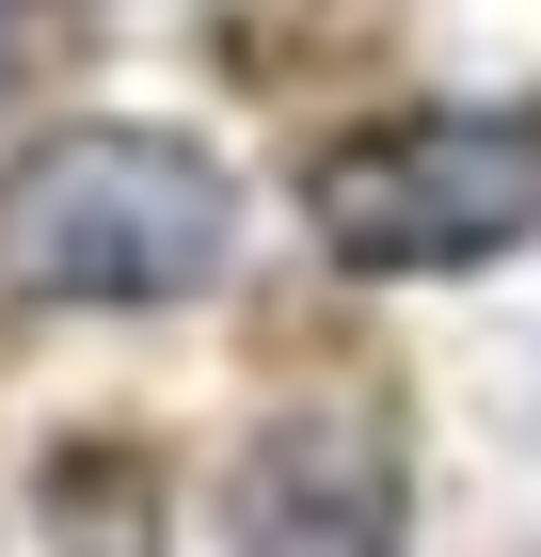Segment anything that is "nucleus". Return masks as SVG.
<instances>
[{"label":"nucleus","mask_w":541,"mask_h":557,"mask_svg":"<svg viewBox=\"0 0 541 557\" xmlns=\"http://www.w3.org/2000/svg\"><path fill=\"white\" fill-rule=\"evenodd\" d=\"M223 239H239V191L175 128H48L0 175V287L33 302H192Z\"/></svg>","instance_id":"f257e3e1"},{"label":"nucleus","mask_w":541,"mask_h":557,"mask_svg":"<svg viewBox=\"0 0 541 557\" xmlns=\"http://www.w3.org/2000/svg\"><path fill=\"white\" fill-rule=\"evenodd\" d=\"M319 256L334 271H494L541 239V128L526 112H398L319 160Z\"/></svg>","instance_id":"f03ea898"},{"label":"nucleus","mask_w":541,"mask_h":557,"mask_svg":"<svg viewBox=\"0 0 541 557\" xmlns=\"http://www.w3.org/2000/svg\"><path fill=\"white\" fill-rule=\"evenodd\" d=\"M239 557H398V478L367 430H271L239 462Z\"/></svg>","instance_id":"7ed1b4c3"},{"label":"nucleus","mask_w":541,"mask_h":557,"mask_svg":"<svg viewBox=\"0 0 541 557\" xmlns=\"http://www.w3.org/2000/svg\"><path fill=\"white\" fill-rule=\"evenodd\" d=\"M0 33H16V0H0Z\"/></svg>","instance_id":"20e7f679"}]
</instances>
